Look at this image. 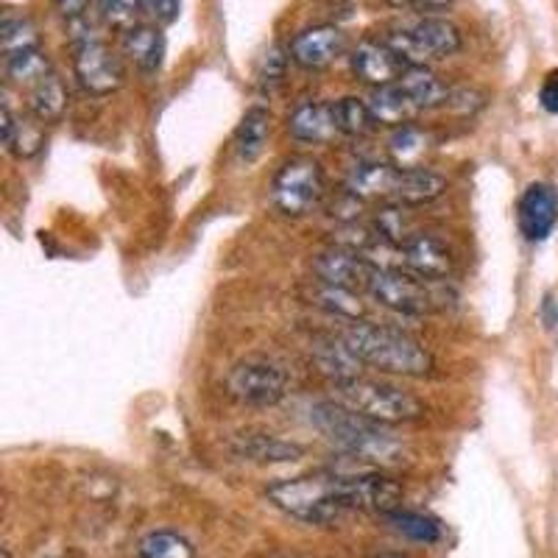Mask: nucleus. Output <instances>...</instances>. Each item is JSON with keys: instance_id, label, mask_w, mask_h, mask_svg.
<instances>
[{"instance_id": "f257e3e1", "label": "nucleus", "mask_w": 558, "mask_h": 558, "mask_svg": "<svg viewBox=\"0 0 558 558\" xmlns=\"http://www.w3.org/2000/svg\"><path fill=\"white\" fill-rule=\"evenodd\" d=\"M311 422L330 445L368 466H400L408 458V447L386 430V425L352 413L338 402H316L311 408Z\"/></svg>"}, {"instance_id": "f03ea898", "label": "nucleus", "mask_w": 558, "mask_h": 558, "mask_svg": "<svg viewBox=\"0 0 558 558\" xmlns=\"http://www.w3.org/2000/svg\"><path fill=\"white\" fill-rule=\"evenodd\" d=\"M268 500L288 517L307 525H332L355 511V486L349 475H302L266 488Z\"/></svg>"}, {"instance_id": "7ed1b4c3", "label": "nucleus", "mask_w": 558, "mask_h": 558, "mask_svg": "<svg viewBox=\"0 0 558 558\" xmlns=\"http://www.w3.org/2000/svg\"><path fill=\"white\" fill-rule=\"evenodd\" d=\"M347 191L357 202H383L393 207H422L447 193V179L430 168H400L393 162H363L349 173Z\"/></svg>"}, {"instance_id": "20e7f679", "label": "nucleus", "mask_w": 558, "mask_h": 558, "mask_svg": "<svg viewBox=\"0 0 558 558\" xmlns=\"http://www.w3.org/2000/svg\"><path fill=\"white\" fill-rule=\"evenodd\" d=\"M341 338L361 357L363 366H375L402 377H427L436 368L425 343L386 324L352 322Z\"/></svg>"}, {"instance_id": "39448f33", "label": "nucleus", "mask_w": 558, "mask_h": 558, "mask_svg": "<svg viewBox=\"0 0 558 558\" xmlns=\"http://www.w3.org/2000/svg\"><path fill=\"white\" fill-rule=\"evenodd\" d=\"M332 402L349 408L352 413H361L372 422H380V425H405V422H416L427 413L425 402L405 388L368 380L363 375L332 383Z\"/></svg>"}, {"instance_id": "423d86ee", "label": "nucleus", "mask_w": 558, "mask_h": 558, "mask_svg": "<svg viewBox=\"0 0 558 558\" xmlns=\"http://www.w3.org/2000/svg\"><path fill=\"white\" fill-rule=\"evenodd\" d=\"M441 279H425L416 277L402 268H377L372 286H368V296L375 299L377 305L388 307L393 313H405V316H427L447 305V296L438 288Z\"/></svg>"}, {"instance_id": "0eeeda50", "label": "nucleus", "mask_w": 558, "mask_h": 558, "mask_svg": "<svg viewBox=\"0 0 558 558\" xmlns=\"http://www.w3.org/2000/svg\"><path fill=\"white\" fill-rule=\"evenodd\" d=\"M324 196L322 162L305 154L286 159L271 184L274 207L288 218H305Z\"/></svg>"}, {"instance_id": "6e6552de", "label": "nucleus", "mask_w": 558, "mask_h": 558, "mask_svg": "<svg viewBox=\"0 0 558 558\" xmlns=\"http://www.w3.org/2000/svg\"><path fill=\"white\" fill-rule=\"evenodd\" d=\"M375 254H386V268H402V271H411L425 279H447L456 268L450 246L438 241L436 235H425V232H416L411 241L400 243V246L383 243Z\"/></svg>"}, {"instance_id": "1a4fd4ad", "label": "nucleus", "mask_w": 558, "mask_h": 558, "mask_svg": "<svg viewBox=\"0 0 558 558\" xmlns=\"http://www.w3.org/2000/svg\"><path fill=\"white\" fill-rule=\"evenodd\" d=\"M227 391L241 405L271 408L286 400L288 377L274 363L243 361L227 375Z\"/></svg>"}, {"instance_id": "9d476101", "label": "nucleus", "mask_w": 558, "mask_h": 558, "mask_svg": "<svg viewBox=\"0 0 558 558\" xmlns=\"http://www.w3.org/2000/svg\"><path fill=\"white\" fill-rule=\"evenodd\" d=\"M73 73H76L84 93L96 98L118 93L123 87V78H126L121 57L104 39L73 48Z\"/></svg>"}, {"instance_id": "9b49d317", "label": "nucleus", "mask_w": 558, "mask_h": 558, "mask_svg": "<svg viewBox=\"0 0 558 558\" xmlns=\"http://www.w3.org/2000/svg\"><path fill=\"white\" fill-rule=\"evenodd\" d=\"M313 274L322 282H330V286L347 288V291L355 293H368V286L375 279L377 263H372L368 257L357 252H349V248H327V252H318L311 263Z\"/></svg>"}, {"instance_id": "f8f14e48", "label": "nucleus", "mask_w": 558, "mask_h": 558, "mask_svg": "<svg viewBox=\"0 0 558 558\" xmlns=\"http://www.w3.org/2000/svg\"><path fill=\"white\" fill-rule=\"evenodd\" d=\"M347 51V34L336 26H313L299 32L288 45V57L305 70L330 68Z\"/></svg>"}, {"instance_id": "ddd939ff", "label": "nucleus", "mask_w": 558, "mask_h": 558, "mask_svg": "<svg viewBox=\"0 0 558 558\" xmlns=\"http://www.w3.org/2000/svg\"><path fill=\"white\" fill-rule=\"evenodd\" d=\"M349 59H352V73L375 89L397 84L405 73V64L393 57V51L383 39H363Z\"/></svg>"}, {"instance_id": "4468645a", "label": "nucleus", "mask_w": 558, "mask_h": 558, "mask_svg": "<svg viewBox=\"0 0 558 558\" xmlns=\"http://www.w3.org/2000/svg\"><path fill=\"white\" fill-rule=\"evenodd\" d=\"M558 221V193L550 184H531L520 198V229L531 243H542L550 238Z\"/></svg>"}, {"instance_id": "2eb2a0df", "label": "nucleus", "mask_w": 558, "mask_h": 558, "mask_svg": "<svg viewBox=\"0 0 558 558\" xmlns=\"http://www.w3.org/2000/svg\"><path fill=\"white\" fill-rule=\"evenodd\" d=\"M288 132L299 143H313V146H324L341 134L338 129V112L336 104L327 101H302L288 118Z\"/></svg>"}, {"instance_id": "dca6fc26", "label": "nucleus", "mask_w": 558, "mask_h": 558, "mask_svg": "<svg viewBox=\"0 0 558 558\" xmlns=\"http://www.w3.org/2000/svg\"><path fill=\"white\" fill-rule=\"evenodd\" d=\"M229 450L235 452L238 458L252 463H288L299 461L305 456V450L293 441H286V438H277L271 433H238L229 441Z\"/></svg>"}, {"instance_id": "f3484780", "label": "nucleus", "mask_w": 558, "mask_h": 558, "mask_svg": "<svg viewBox=\"0 0 558 558\" xmlns=\"http://www.w3.org/2000/svg\"><path fill=\"white\" fill-rule=\"evenodd\" d=\"M0 137H3L7 151L17 159L37 157L45 146L43 123L17 114L9 107V101L0 104Z\"/></svg>"}, {"instance_id": "a211bd4d", "label": "nucleus", "mask_w": 558, "mask_h": 558, "mask_svg": "<svg viewBox=\"0 0 558 558\" xmlns=\"http://www.w3.org/2000/svg\"><path fill=\"white\" fill-rule=\"evenodd\" d=\"M302 296H305L307 305L330 313L336 318H347V322H363L366 318V305L361 302V293L330 286V282H322V279H311L302 288Z\"/></svg>"}, {"instance_id": "6ab92c4d", "label": "nucleus", "mask_w": 558, "mask_h": 558, "mask_svg": "<svg viewBox=\"0 0 558 558\" xmlns=\"http://www.w3.org/2000/svg\"><path fill=\"white\" fill-rule=\"evenodd\" d=\"M123 53L140 73L154 76L166 62V34L159 32L157 26L137 23V26L123 34Z\"/></svg>"}, {"instance_id": "aec40b11", "label": "nucleus", "mask_w": 558, "mask_h": 558, "mask_svg": "<svg viewBox=\"0 0 558 558\" xmlns=\"http://www.w3.org/2000/svg\"><path fill=\"white\" fill-rule=\"evenodd\" d=\"M366 104L368 109H372V118H375L377 126H391V129L408 126V123L416 121L418 112H422L400 84L377 87L375 93L368 96Z\"/></svg>"}, {"instance_id": "412c9836", "label": "nucleus", "mask_w": 558, "mask_h": 558, "mask_svg": "<svg viewBox=\"0 0 558 558\" xmlns=\"http://www.w3.org/2000/svg\"><path fill=\"white\" fill-rule=\"evenodd\" d=\"M68 104L70 93L59 73H48L43 82L28 89V112H32L34 121L45 123V126L62 121L64 112H68Z\"/></svg>"}, {"instance_id": "4be33fe9", "label": "nucleus", "mask_w": 558, "mask_h": 558, "mask_svg": "<svg viewBox=\"0 0 558 558\" xmlns=\"http://www.w3.org/2000/svg\"><path fill=\"white\" fill-rule=\"evenodd\" d=\"M411 28L413 37L425 45L427 51L433 53V59H445L452 57L463 48V34L461 28L447 17H433V14H422V17L413 23Z\"/></svg>"}, {"instance_id": "5701e85b", "label": "nucleus", "mask_w": 558, "mask_h": 558, "mask_svg": "<svg viewBox=\"0 0 558 558\" xmlns=\"http://www.w3.org/2000/svg\"><path fill=\"white\" fill-rule=\"evenodd\" d=\"M271 137V112L266 107H252L243 114L241 126L235 132V151L241 162L252 166L263 157Z\"/></svg>"}, {"instance_id": "b1692460", "label": "nucleus", "mask_w": 558, "mask_h": 558, "mask_svg": "<svg viewBox=\"0 0 558 558\" xmlns=\"http://www.w3.org/2000/svg\"><path fill=\"white\" fill-rule=\"evenodd\" d=\"M397 84L405 89L422 112H425V109L447 107V101H450L452 96L450 84L441 82L430 68H408Z\"/></svg>"}, {"instance_id": "393cba45", "label": "nucleus", "mask_w": 558, "mask_h": 558, "mask_svg": "<svg viewBox=\"0 0 558 558\" xmlns=\"http://www.w3.org/2000/svg\"><path fill=\"white\" fill-rule=\"evenodd\" d=\"M433 148V137L416 123L393 129L391 140H388V154L391 162L400 168H425V157Z\"/></svg>"}, {"instance_id": "a878e982", "label": "nucleus", "mask_w": 558, "mask_h": 558, "mask_svg": "<svg viewBox=\"0 0 558 558\" xmlns=\"http://www.w3.org/2000/svg\"><path fill=\"white\" fill-rule=\"evenodd\" d=\"M313 355H316L318 368H322L327 377H332V383L361 377L363 361L343 343V338L341 341H332V338L316 341L313 343Z\"/></svg>"}, {"instance_id": "bb28decb", "label": "nucleus", "mask_w": 558, "mask_h": 558, "mask_svg": "<svg viewBox=\"0 0 558 558\" xmlns=\"http://www.w3.org/2000/svg\"><path fill=\"white\" fill-rule=\"evenodd\" d=\"M51 70V59L43 48H32V51L14 53V57H7V78L12 84H20V87L32 89L34 84L43 82Z\"/></svg>"}, {"instance_id": "cd10ccee", "label": "nucleus", "mask_w": 558, "mask_h": 558, "mask_svg": "<svg viewBox=\"0 0 558 558\" xmlns=\"http://www.w3.org/2000/svg\"><path fill=\"white\" fill-rule=\"evenodd\" d=\"M0 48H3V57H14V53L32 51L39 48V32L32 20L23 17V14H7L0 20Z\"/></svg>"}, {"instance_id": "c85d7f7f", "label": "nucleus", "mask_w": 558, "mask_h": 558, "mask_svg": "<svg viewBox=\"0 0 558 558\" xmlns=\"http://www.w3.org/2000/svg\"><path fill=\"white\" fill-rule=\"evenodd\" d=\"M336 112H338V129L347 137H366V134L375 132V118H372V109L363 98L347 96L341 101H336Z\"/></svg>"}, {"instance_id": "c756f323", "label": "nucleus", "mask_w": 558, "mask_h": 558, "mask_svg": "<svg viewBox=\"0 0 558 558\" xmlns=\"http://www.w3.org/2000/svg\"><path fill=\"white\" fill-rule=\"evenodd\" d=\"M137 558H196V550L173 531H154L140 542Z\"/></svg>"}, {"instance_id": "7c9ffc66", "label": "nucleus", "mask_w": 558, "mask_h": 558, "mask_svg": "<svg viewBox=\"0 0 558 558\" xmlns=\"http://www.w3.org/2000/svg\"><path fill=\"white\" fill-rule=\"evenodd\" d=\"M388 525L397 533H402L405 539L422 542V545H433V542L441 539V525L436 520L425 514H416V511H393L386 517Z\"/></svg>"}, {"instance_id": "2f4dec72", "label": "nucleus", "mask_w": 558, "mask_h": 558, "mask_svg": "<svg viewBox=\"0 0 558 558\" xmlns=\"http://www.w3.org/2000/svg\"><path fill=\"white\" fill-rule=\"evenodd\" d=\"M383 43L393 51V57L400 59L408 68H427V62H433V53L427 51L425 45L418 43L411 34V28H393V32H386Z\"/></svg>"}, {"instance_id": "473e14b6", "label": "nucleus", "mask_w": 558, "mask_h": 558, "mask_svg": "<svg viewBox=\"0 0 558 558\" xmlns=\"http://www.w3.org/2000/svg\"><path fill=\"white\" fill-rule=\"evenodd\" d=\"M96 14L104 26L126 34L129 28L137 26L140 14L146 12H143V0H96Z\"/></svg>"}, {"instance_id": "72a5a7b5", "label": "nucleus", "mask_w": 558, "mask_h": 558, "mask_svg": "<svg viewBox=\"0 0 558 558\" xmlns=\"http://www.w3.org/2000/svg\"><path fill=\"white\" fill-rule=\"evenodd\" d=\"M286 68H288L286 51H282V48H271V51L263 57L260 70H257V84H260L263 89H274L279 82H282V76H286Z\"/></svg>"}, {"instance_id": "f704fd0d", "label": "nucleus", "mask_w": 558, "mask_h": 558, "mask_svg": "<svg viewBox=\"0 0 558 558\" xmlns=\"http://www.w3.org/2000/svg\"><path fill=\"white\" fill-rule=\"evenodd\" d=\"M93 3H96V0H53V7H57V14L62 17L64 26L87 17V14L93 12Z\"/></svg>"}, {"instance_id": "c9c22d12", "label": "nucleus", "mask_w": 558, "mask_h": 558, "mask_svg": "<svg viewBox=\"0 0 558 558\" xmlns=\"http://www.w3.org/2000/svg\"><path fill=\"white\" fill-rule=\"evenodd\" d=\"M182 0H143V12L151 14L157 23H173L179 17Z\"/></svg>"}, {"instance_id": "e433bc0d", "label": "nucleus", "mask_w": 558, "mask_h": 558, "mask_svg": "<svg viewBox=\"0 0 558 558\" xmlns=\"http://www.w3.org/2000/svg\"><path fill=\"white\" fill-rule=\"evenodd\" d=\"M539 104L542 109H547L550 114H558V70L545 78L539 89Z\"/></svg>"}, {"instance_id": "4c0bfd02", "label": "nucleus", "mask_w": 558, "mask_h": 558, "mask_svg": "<svg viewBox=\"0 0 558 558\" xmlns=\"http://www.w3.org/2000/svg\"><path fill=\"white\" fill-rule=\"evenodd\" d=\"M388 7L393 9H418V12H438L447 9L452 0H386Z\"/></svg>"}, {"instance_id": "58836bf2", "label": "nucleus", "mask_w": 558, "mask_h": 558, "mask_svg": "<svg viewBox=\"0 0 558 558\" xmlns=\"http://www.w3.org/2000/svg\"><path fill=\"white\" fill-rule=\"evenodd\" d=\"M542 311H545L547 327H556V324H558V305H556V299L545 296V305H542Z\"/></svg>"}, {"instance_id": "ea45409f", "label": "nucleus", "mask_w": 558, "mask_h": 558, "mask_svg": "<svg viewBox=\"0 0 558 558\" xmlns=\"http://www.w3.org/2000/svg\"><path fill=\"white\" fill-rule=\"evenodd\" d=\"M380 558H408V556H397V553H386V556H380Z\"/></svg>"}, {"instance_id": "a19ab883", "label": "nucleus", "mask_w": 558, "mask_h": 558, "mask_svg": "<svg viewBox=\"0 0 558 558\" xmlns=\"http://www.w3.org/2000/svg\"><path fill=\"white\" fill-rule=\"evenodd\" d=\"M0 558H12V553H9V550H3V556H0Z\"/></svg>"}]
</instances>
